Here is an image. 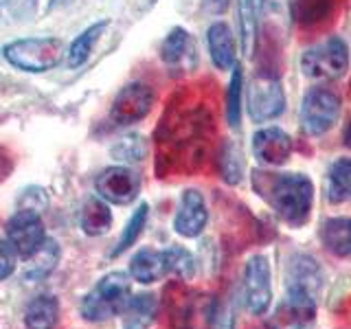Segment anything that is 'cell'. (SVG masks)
Wrapping results in <instances>:
<instances>
[{
    "label": "cell",
    "instance_id": "obj_3",
    "mask_svg": "<svg viewBox=\"0 0 351 329\" xmlns=\"http://www.w3.org/2000/svg\"><path fill=\"white\" fill-rule=\"evenodd\" d=\"M130 303V279L123 272H112L99 281L82 303V314L88 321H108L125 312Z\"/></svg>",
    "mask_w": 351,
    "mask_h": 329
},
{
    "label": "cell",
    "instance_id": "obj_38",
    "mask_svg": "<svg viewBox=\"0 0 351 329\" xmlns=\"http://www.w3.org/2000/svg\"><path fill=\"white\" fill-rule=\"evenodd\" d=\"M73 3V0H51L49 3V9L53 11V9H62V7H69Z\"/></svg>",
    "mask_w": 351,
    "mask_h": 329
},
{
    "label": "cell",
    "instance_id": "obj_37",
    "mask_svg": "<svg viewBox=\"0 0 351 329\" xmlns=\"http://www.w3.org/2000/svg\"><path fill=\"white\" fill-rule=\"evenodd\" d=\"M343 138H345V145L351 147V114L347 119V123H345V132H343Z\"/></svg>",
    "mask_w": 351,
    "mask_h": 329
},
{
    "label": "cell",
    "instance_id": "obj_18",
    "mask_svg": "<svg viewBox=\"0 0 351 329\" xmlns=\"http://www.w3.org/2000/svg\"><path fill=\"white\" fill-rule=\"evenodd\" d=\"M130 274L138 283H154L158 281L162 274H167V266H165V255L162 250H152L143 248L138 250L134 259L130 263Z\"/></svg>",
    "mask_w": 351,
    "mask_h": 329
},
{
    "label": "cell",
    "instance_id": "obj_16",
    "mask_svg": "<svg viewBox=\"0 0 351 329\" xmlns=\"http://www.w3.org/2000/svg\"><path fill=\"white\" fill-rule=\"evenodd\" d=\"M323 246L336 257H351V217H329L321 224Z\"/></svg>",
    "mask_w": 351,
    "mask_h": 329
},
{
    "label": "cell",
    "instance_id": "obj_35",
    "mask_svg": "<svg viewBox=\"0 0 351 329\" xmlns=\"http://www.w3.org/2000/svg\"><path fill=\"white\" fill-rule=\"evenodd\" d=\"M261 7L272 18H283L290 14V0H261Z\"/></svg>",
    "mask_w": 351,
    "mask_h": 329
},
{
    "label": "cell",
    "instance_id": "obj_20",
    "mask_svg": "<svg viewBox=\"0 0 351 329\" xmlns=\"http://www.w3.org/2000/svg\"><path fill=\"white\" fill-rule=\"evenodd\" d=\"M108 27V20H101V22H95V25H90L88 29H84L80 36H77L71 44L69 53H66V62H69L71 69H80V66H84L88 62V58H90L93 49L97 47L99 38L104 36V31Z\"/></svg>",
    "mask_w": 351,
    "mask_h": 329
},
{
    "label": "cell",
    "instance_id": "obj_23",
    "mask_svg": "<svg viewBox=\"0 0 351 329\" xmlns=\"http://www.w3.org/2000/svg\"><path fill=\"white\" fill-rule=\"evenodd\" d=\"M112 224L110 206L99 197H88L80 213V226L86 235H104Z\"/></svg>",
    "mask_w": 351,
    "mask_h": 329
},
{
    "label": "cell",
    "instance_id": "obj_36",
    "mask_svg": "<svg viewBox=\"0 0 351 329\" xmlns=\"http://www.w3.org/2000/svg\"><path fill=\"white\" fill-rule=\"evenodd\" d=\"M208 3H211L213 11H217V14H222V11L228 7V0H208Z\"/></svg>",
    "mask_w": 351,
    "mask_h": 329
},
{
    "label": "cell",
    "instance_id": "obj_31",
    "mask_svg": "<svg viewBox=\"0 0 351 329\" xmlns=\"http://www.w3.org/2000/svg\"><path fill=\"white\" fill-rule=\"evenodd\" d=\"M206 329H235V307H233V303L226 301V299L213 301Z\"/></svg>",
    "mask_w": 351,
    "mask_h": 329
},
{
    "label": "cell",
    "instance_id": "obj_4",
    "mask_svg": "<svg viewBox=\"0 0 351 329\" xmlns=\"http://www.w3.org/2000/svg\"><path fill=\"white\" fill-rule=\"evenodd\" d=\"M349 66L347 44L340 38H329L316 47L307 49L301 58V69L310 80L332 82L343 77Z\"/></svg>",
    "mask_w": 351,
    "mask_h": 329
},
{
    "label": "cell",
    "instance_id": "obj_6",
    "mask_svg": "<svg viewBox=\"0 0 351 329\" xmlns=\"http://www.w3.org/2000/svg\"><path fill=\"white\" fill-rule=\"evenodd\" d=\"M316 296L303 290H288L268 316V329H310L316 321Z\"/></svg>",
    "mask_w": 351,
    "mask_h": 329
},
{
    "label": "cell",
    "instance_id": "obj_17",
    "mask_svg": "<svg viewBox=\"0 0 351 329\" xmlns=\"http://www.w3.org/2000/svg\"><path fill=\"white\" fill-rule=\"evenodd\" d=\"M338 0H290V14L301 27L310 29L334 16Z\"/></svg>",
    "mask_w": 351,
    "mask_h": 329
},
{
    "label": "cell",
    "instance_id": "obj_25",
    "mask_svg": "<svg viewBox=\"0 0 351 329\" xmlns=\"http://www.w3.org/2000/svg\"><path fill=\"white\" fill-rule=\"evenodd\" d=\"M158 312V301L154 294H138L130 299L125 307V329H147Z\"/></svg>",
    "mask_w": 351,
    "mask_h": 329
},
{
    "label": "cell",
    "instance_id": "obj_26",
    "mask_svg": "<svg viewBox=\"0 0 351 329\" xmlns=\"http://www.w3.org/2000/svg\"><path fill=\"white\" fill-rule=\"evenodd\" d=\"M191 51V36L184 29H171L169 36L162 40L160 58L167 66H178L184 62V58Z\"/></svg>",
    "mask_w": 351,
    "mask_h": 329
},
{
    "label": "cell",
    "instance_id": "obj_28",
    "mask_svg": "<svg viewBox=\"0 0 351 329\" xmlns=\"http://www.w3.org/2000/svg\"><path fill=\"white\" fill-rule=\"evenodd\" d=\"M241 90H244V71H241L239 64H235L226 95V121L233 130L239 127L241 121Z\"/></svg>",
    "mask_w": 351,
    "mask_h": 329
},
{
    "label": "cell",
    "instance_id": "obj_10",
    "mask_svg": "<svg viewBox=\"0 0 351 329\" xmlns=\"http://www.w3.org/2000/svg\"><path fill=\"white\" fill-rule=\"evenodd\" d=\"M7 239L22 259L31 257L47 239L44 237V224L40 219V213L20 208L7 222Z\"/></svg>",
    "mask_w": 351,
    "mask_h": 329
},
{
    "label": "cell",
    "instance_id": "obj_14",
    "mask_svg": "<svg viewBox=\"0 0 351 329\" xmlns=\"http://www.w3.org/2000/svg\"><path fill=\"white\" fill-rule=\"evenodd\" d=\"M285 285L288 290H303L316 296L323 285L321 266L310 255H294L288 263V272H285Z\"/></svg>",
    "mask_w": 351,
    "mask_h": 329
},
{
    "label": "cell",
    "instance_id": "obj_24",
    "mask_svg": "<svg viewBox=\"0 0 351 329\" xmlns=\"http://www.w3.org/2000/svg\"><path fill=\"white\" fill-rule=\"evenodd\" d=\"M58 259H60L58 244H55L53 239H44V244L33 252L31 257H27L22 274H25V279H29V281H40L55 268Z\"/></svg>",
    "mask_w": 351,
    "mask_h": 329
},
{
    "label": "cell",
    "instance_id": "obj_8",
    "mask_svg": "<svg viewBox=\"0 0 351 329\" xmlns=\"http://www.w3.org/2000/svg\"><path fill=\"white\" fill-rule=\"evenodd\" d=\"M244 303L252 316L268 312L272 303L270 261L266 255H252L244 268Z\"/></svg>",
    "mask_w": 351,
    "mask_h": 329
},
{
    "label": "cell",
    "instance_id": "obj_30",
    "mask_svg": "<svg viewBox=\"0 0 351 329\" xmlns=\"http://www.w3.org/2000/svg\"><path fill=\"white\" fill-rule=\"evenodd\" d=\"M147 215H149V206L147 204H141L136 211H134V215L130 217V222L123 228V233H121L119 244L112 250V257H119L121 252H125L130 246H134V241L141 237L143 228H145V224H147Z\"/></svg>",
    "mask_w": 351,
    "mask_h": 329
},
{
    "label": "cell",
    "instance_id": "obj_32",
    "mask_svg": "<svg viewBox=\"0 0 351 329\" xmlns=\"http://www.w3.org/2000/svg\"><path fill=\"white\" fill-rule=\"evenodd\" d=\"M112 154L119 160H130V162H136L145 156V141L141 136H128V138H121L117 145L112 147Z\"/></svg>",
    "mask_w": 351,
    "mask_h": 329
},
{
    "label": "cell",
    "instance_id": "obj_2",
    "mask_svg": "<svg viewBox=\"0 0 351 329\" xmlns=\"http://www.w3.org/2000/svg\"><path fill=\"white\" fill-rule=\"evenodd\" d=\"M5 58L11 66L27 73H44L58 66L64 53V42L55 36L22 38L5 47Z\"/></svg>",
    "mask_w": 351,
    "mask_h": 329
},
{
    "label": "cell",
    "instance_id": "obj_39",
    "mask_svg": "<svg viewBox=\"0 0 351 329\" xmlns=\"http://www.w3.org/2000/svg\"><path fill=\"white\" fill-rule=\"evenodd\" d=\"M11 7V0H0V18L5 16V11Z\"/></svg>",
    "mask_w": 351,
    "mask_h": 329
},
{
    "label": "cell",
    "instance_id": "obj_33",
    "mask_svg": "<svg viewBox=\"0 0 351 329\" xmlns=\"http://www.w3.org/2000/svg\"><path fill=\"white\" fill-rule=\"evenodd\" d=\"M20 204H22V208H27V211L42 213V208H47V204H49V197L40 186H29V189L22 193Z\"/></svg>",
    "mask_w": 351,
    "mask_h": 329
},
{
    "label": "cell",
    "instance_id": "obj_29",
    "mask_svg": "<svg viewBox=\"0 0 351 329\" xmlns=\"http://www.w3.org/2000/svg\"><path fill=\"white\" fill-rule=\"evenodd\" d=\"M165 255V266H167V272L176 274L182 281L193 279L195 274V259L189 250H184L180 246H171L167 250H162Z\"/></svg>",
    "mask_w": 351,
    "mask_h": 329
},
{
    "label": "cell",
    "instance_id": "obj_7",
    "mask_svg": "<svg viewBox=\"0 0 351 329\" xmlns=\"http://www.w3.org/2000/svg\"><path fill=\"white\" fill-rule=\"evenodd\" d=\"M285 108V95L279 77L259 73L255 75L248 88V112L252 121L263 123V121L277 119Z\"/></svg>",
    "mask_w": 351,
    "mask_h": 329
},
{
    "label": "cell",
    "instance_id": "obj_19",
    "mask_svg": "<svg viewBox=\"0 0 351 329\" xmlns=\"http://www.w3.org/2000/svg\"><path fill=\"white\" fill-rule=\"evenodd\" d=\"M237 14H239L241 49H244L246 55H252V51H255V44H257L261 0H237Z\"/></svg>",
    "mask_w": 351,
    "mask_h": 329
},
{
    "label": "cell",
    "instance_id": "obj_34",
    "mask_svg": "<svg viewBox=\"0 0 351 329\" xmlns=\"http://www.w3.org/2000/svg\"><path fill=\"white\" fill-rule=\"evenodd\" d=\"M16 248L9 244V241L0 239V281L7 279L16 268Z\"/></svg>",
    "mask_w": 351,
    "mask_h": 329
},
{
    "label": "cell",
    "instance_id": "obj_21",
    "mask_svg": "<svg viewBox=\"0 0 351 329\" xmlns=\"http://www.w3.org/2000/svg\"><path fill=\"white\" fill-rule=\"evenodd\" d=\"M58 314H60L58 299L51 294H40L29 303L25 323L29 329H53L58 325Z\"/></svg>",
    "mask_w": 351,
    "mask_h": 329
},
{
    "label": "cell",
    "instance_id": "obj_5",
    "mask_svg": "<svg viewBox=\"0 0 351 329\" xmlns=\"http://www.w3.org/2000/svg\"><path fill=\"white\" fill-rule=\"evenodd\" d=\"M340 97L332 88L316 86L305 95L301 106V127L307 136H321L338 121Z\"/></svg>",
    "mask_w": 351,
    "mask_h": 329
},
{
    "label": "cell",
    "instance_id": "obj_12",
    "mask_svg": "<svg viewBox=\"0 0 351 329\" xmlns=\"http://www.w3.org/2000/svg\"><path fill=\"white\" fill-rule=\"evenodd\" d=\"M206 222H208V211L202 193L195 189H186L180 197L178 213H176L173 219L176 233L182 237H197L204 230Z\"/></svg>",
    "mask_w": 351,
    "mask_h": 329
},
{
    "label": "cell",
    "instance_id": "obj_27",
    "mask_svg": "<svg viewBox=\"0 0 351 329\" xmlns=\"http://www.w3.org/2000/svg\"><path fill=\"white\" fill-rule=\"evenodd\" d=\"M219 171H222V178L228 184H237L244 178V154H241L237 143H224L222 151H219Z\"/></svg>",
    "mask_w": 351,
    "mask_h": 329
},
{
    "label": "cell",
    "instance_id": "obj_15",
    "mask_svg": "<svg viewBox=\"0 0 351 329\" xmlns=\"http://www.w3.org/2000/svg\"><path fill=\"white\" fill-rule=\"evenodd\" d=\"M206 44H208V53H211V60L219 71L233 69L237 53H235L233 31L228 29V25H224V22H215V25L208 27Z\"/></svg>",
    "mask_w": 351,
    "mask_h": 329
},
{
    "label": "cell",
    "instance_id": "obj_1",
    "mask_svg": "<svg viewBox=\"0 0 351 329\" xmlns=\"http://www.w3.org/2000/svg\"><path fill=\"white\" fill-rule=\"evenodd\" d=\"M252 184L285 224L296 228L310 219L314 204V184L307 175L255 171Z\"/></svg>",
    "mask_w": 351,
    "mask_h": 329
},
{
    "label": "cell",
    "instance_id": "obj_22",
    "mask_svg": "<svg viewBox=\"0 0 351 329\" xmlns=\"http://www.w3.org/2000/svg\"><path fill=\"white\" fill-rule=\"evenodd\" d=\"M327 197L332 204L351 202V158H338L327 173Z\"/></svg>",
    "mask_w": 351,
    "mask_h": 329
},
{
    "label": "cell",
    "instance_id": "obj_9",
    "mask_svg": "<svg viewBox=\"0 0 351 329\" xmlns=\"http://www.w3.org/2000/svg\"><path fill=\"white\" fill-rule=\"evenodd\" d=\"M152 106H154L152 88L147 84L132 82L121 88L119 95L114 97L110 117H112L117 125H132V123H138L141 119H145L149 114Z\"/></svg>",
    "mask_w": 351,
    "mask_h": 329
},
{
    "label": "cell",
    "instance_id": "obj_13",
    "mask_svg": "<svg viewBox=\"0 0 351 329\" xmlns=\"http://www.w3.org/2000/svg\"><path fill=\"white\" fill-rule=\"evenodd\" d=\"M255 156L270 167H279L292 154V138L281 127H263L252 138Z\"/></svg>",
    "mask_w": 351,
    "mask_h": 329
},
{
    "label": "cell",
    "instance_id": "obj_11",
    "mask_svg": "<svg viewBox=\"0 0 351 329\" xmlns=\"http://www.w3.org/2000/svg\"><path fill=\"white\" fill-rule=\"evenodd\" d=\"M95 189L106 202L130 204L141 191V178L130 167H108L97 175Z\"/></svg>",
    "mask_w": 351,
    "mask_h": 329
},
{
    "label": "cell",
    "instance_id": "obj_40",
    "mask_svg": "<svg viewBox=\"0 0 351 329\" xmlns=\"http://www.w3.org/2000/svg\"><path fill=\"white\" fill-rule=\"evenodd\" d=\"M27 5H29V7L33 9V7H36V5H38V0H27Z\"/></svg>",
    "mask_w": 351,
    "mask_h": 329
}]
</instances>
